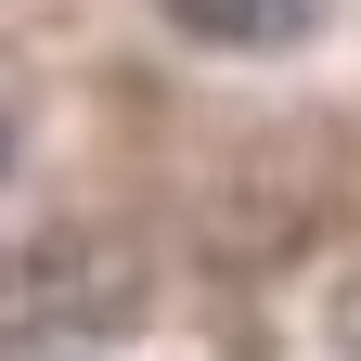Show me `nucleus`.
I'll list each match as a JSON object with an SVG mask.
<instances>
[{
	"label": "nucleus",
	"mask_w": 361,
	"mask_h": 361,
	"mask_svg": "<svg viewBox=\"0 0 361 361\" xmlns=\"http://www.w3.org/2000/svg\"><path fill=\"white\" fill-rule=\"evenodd\" d=\"M180 39H219V52H284L310 26V0H155Z\"/></svg>",
	"instance_id": "obj_1"
}]
</instances>
